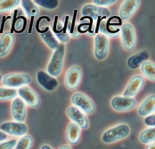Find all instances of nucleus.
<instances>
[{"label": "nucleus", "mask_w": 155, "mask_h": 149, "mask_svg": "<svg viewBox=\"0 0 155 149\" xmlns=\"http://www.w3.org/2000/svg\"><path fill=\"white\" fill-rule=\"evenodd\" d=\"M130 134V127L127 124H119L114 126L102 135V141L104 144H112L127 137Z\"/></svg>", "instance_id": "f257e3e1"}, {"label": "nucleus", "mask_w": 155, "mask_h": 149, "mask_svg": "<svg viewBox=\"0 0 155 149\" xmlns=\"http://www.w3.org/2000/svg\"><path fill=\"white\" fill-rule=\"evenodd\" d=\"M65 56V45L61 43L54 50L51 60L47 65V72L49 75L55 78L61 74L63 68V62Z\"/></svg>", "instance_id": "f03ea898"}, {"label": "nucleus", "mask_w": 155, "mask_h": 149, "mask_svg": "<svg viewBox=\"0 0 155 149\" xmlns=\"http://www.w3.org/2000/svg\"><path fill=\"white\" fill-rule=\"evenodd\" d=\"M31 75L27 73H10L5 75L3 79V84L5 88L8 89H20L24 86L31 84Z\"/></svg>", "instance_id": "7ed1b4c3"}, {"label": "nucleus", "mask_w": 155, "mask_h": 149, "mask_svg": "<svg viewBox=\"0 0 155 149\" xmlns=\"http://www.w3.org/2000/svg\"><path fill=\"white\" fill-rule=\"evenodd\" d=\"M122 45L127 51H132L137 45V35L134 26L131 23H125L120 26Z\"/></svg>", "instance_id": "20e7f679"}, {"label": "nucleus", "mask_w": 155, "mask_h": 149, "mask_svg": "<svg viewBox=\"0 0 155 149\" xmlns=\"http://www.w3.org/2000/svg\"><path fill=\"white\" fill-rule=\"evenodd\" d=\"M71 103L73 106L77 107L84 113H93L95 111V104L93 101L85 94L78 92L75 93L71 97Z\"/></svg>", "instance_id": "39448f33"}, {"label": "nucleus", "mask_w": 155, "mask_h": 149, "mask_svg": "<svg viewBox=\"0 0 155 149\" xmlns=\"http://www.w3.org/2000/svg\"><path fill=\"white\" fill-rule=\"evenodd\" d=\"M110 41L109 38L103 34L97 33L94 37V56L99 61L104 60L108 56Z\"/></svg>", "instance_id": "423d86ee"}, {"label": "nucleus", "mask_w": 155, "mask_h": 149, "mask_svg": "<svg viewBox=\"0 0 155 149\" xmlns=\"http://www.w3.org/2000/svg\"><path fill=\"white\" fill-rule=\"evenodd\" d=\"M0 130L5 134L15 136V137H23L27 135L28 126L24 122L18 121H5L0 125Z\"/></svg>", "instance_id": "0eeeda50"}, {"label": "nucleus", "mask_w": 155, "mask_h": 149, "mask_svg": "<svg viewBox=\"0 0 155 149\" xmlns=\"http://www.w3.org/2000/svg\"><path fill=\"white\" fill-rule=\"evenodd\" d=\"M18 96L25 103L32 108H37L40 104V99L38 94L28 86L21 87L17 90Z\"/></svg>", "instance_id": "6e6552de"}, {"label": "nucleus", "mask_w": 155, "mask_h": 149, "mask_svg": "<svg viewBox=\"0 0 155 149\" xmlns=\"http://www.w3.org/2000/svg\"><path fill=\"white\" fill-rule=\"evenodd\" d=\"M110 105L113 110L116 112H127L135 108L137 105V101L134 97H114L111 101Z\"/></svg>", "instance_id": "1a4fd4ad"}, {"label": "nucleus", "mask_w": 155, "mask_h": 149, "mask_svg": "<svg viewBox=\"0 0 155 149\" xmlns=\"http://www.w3.org/2000/svg\"><path fill=\"white\" fill-rule=\"evenodd\" d=\"M67 115L71 121L81 129V130H87L89 128V120L86 114L81 112L79 109H78L75 106H70L67 109Z\"/></svg>", "instance_id": "9d476101"}, {"label": "nucleus", "mask_w": 155, "mask_h": 149, "mask_svg": "<svg viewBox=\"0 0 155 149\" xmlns=\"http://www.w3.org/2000/svg\"><path fill=\"white\" fill-rule=\"evenodd\" d=\"M81 14L83 17H89L94 20H97L98 18H108L110 15V13L106 7H100L96 6L94 5H85L82 10Z\"/></svg>", "instance_id": "9b49d317"}, {"label": "nucleus", "mask_w": 155, "mask_h": 149, "mask_svg": "<svg viewBox=\"0 0 155 149\" xmlns=\"http://www.w3.org/2000/svg\"><path fill=\"white\" fill-rule=\"evenodd\" d=\"M144 85V79L141 75H135L131 78L130 81L127 85L124 92H123V97H133L137 96L139 91L142 90V88Z\"/></svg>", "instance_id": "f8f14e48"}, {"label": "nucleus", "mask_w": 155, "mask_h": 149, "mask_svg": "<svg viewBox=\"0 0 155 149\" xmlns=\"http://www.w3.org/2000/svg\"><path fill=\"white\" fill-rule=\"evenodd\" d=\"M37 80H38V84L47 91H54L59 86L58 80L44 71L38 72Z\"/></svg>", "instance_id": "ddd939ff"}, {"label": "nucleus", "mask_w": 155, "mask_h": 149, "mask_svg": "<svg viewBox=\"0 0 155 149\" xmlns=\"http://www.w3.org/2000/svg\"><path fill=\"white\" fill-rule=\"evenodd\" d=\"M82 71L78 66H72L67 72L65 77V85L70 90H76L81 80Z\"/></svg>", "instance_id": "4468645a"}, {"label": "nucleus", "mask_w": 155, "mask_h": 149, "mask_svg": "<svg viewBox=\"0 0 155 149\" xmlns=\"http://www.w3.org/2000/svg\"><path fill=\"white\" fill-rule=\"evenodd\" d=\"M139 0H127L122 4L120 10V18L121 21H127L137 12L140 5Z\"/></svg>", "instance_id": "2eb2a0df"}, {"label": "nucleus", "mask_w": 155, "mask_h": 149, "mask_svg": "<svg viewBox=\"0 0 155 149\" xmlns=\"http://www.w3.org/2000/svg\"><path fill=\"white\" fill-rule=\"evenodd\" d=\"M26 104L20 98L16 97L12 103V115L15 121L24 122L26 120Z\"/></svg>", "instance_id": "dca6fc26"}, {"label": "nucleus", "mask_w": 155, "mask_h": 149, "mask_svg": "<svg viewBox=\"0 0 155 149\" xmlns=\"http://www.w3.org/2000/svg\"><path fill=\"white\" fill-rule=\"evenodd\" d=\"M155 111V96L150 95L148 96L138 107V114L140 116L146 117L151 114H154Z\"/></svg>", "instance_id": "f3484780"}, {"label": "nucleus", "mask_w": 155, "mask_h": 149, "mask_svg": "<svg viewBox=\"0 0 155 149\" xmlns=\"http://www.w3.org/2000/svg\"><path fill=\"white\" fill-rule=\"evenodd\" d=\"M15 41V37L11 32H5L0 38V57H4L9 54Z\"/></svg>", "instance_id": "a211bd4d"}, {"label": "nucleus", "mask_w": 155, "mask_h": 149, "mask_svg": "<svg viewBox=\"0 0 155 149\" xmlns=\"http://www.w3.org/2000/svg\"><path fill=\"white\" fill-rule=\"evenodd\" d=\"M81 129L77 124L71 122L68 125L66 130V139L70 145H77L80 140Z\"/></svg>", "instance_id": "6ab92c4d"}, {"label": "nucleus", "mask_w": 155, "mask_h": 149, "mask_svg": "<svg viewBox=\"0 0 155 149\" xmlns=\"http://www.w3.org/2000/svg\"><path fill=\"white\" fill-rule=\"evenodd\" d=\"M149 59V54L146 51H141L139 53L130 56L127 59V65L130 69H137Z\"/></svg>", "instance_id": "aec40b11"}, {"label": "nucleus", "mask_w": 155, "mask_h": 149, "mask_svg": "<svg viewBox=\"0 0 155 149\" xmlns=\"http://www.w3.org/2000/svg\"><path fill=\"white\" fill-rule=\"evenodd\" d=\"M18 10H16L15 12V19L13 21V26H12V32L15 31L16 33H21L23 32L26 27H27V19L25 16L21 15V16H18L16 18ZM11 32V33H12Z\"/></svg>", "instance_id": "412c9836"}, {"label": "nucleus", "mask_w": 155, "mask_h": 149, "mask_svg": "<svg viewBox=\"0 0 155 149\" xmlns=\"http://www.w3.org/2000/svg\"><path fill=\"white\" fill-rule=\"evenodd\" d=\"M140 142L143 145L153 144L155 141V129L148 128L143 130L139 135Z\"/></svg>", "instance_id": "4be33fe9"}, {"label": "nucleus", "mask_w": 155, "mask_h": 149, "mask_svg": "<svg viewBox=\"0 0 155 149\" xmlns=\"http://www.w3.org/2000/svg\"><path fill=\"white\" fill-rule=\"evenodd\" d=\"M141 71L143 75L150 80L154 81L155 80V65L153 62L146 61L141 66Z\"/></svg>", "instance_id": "5701e85b"}, {"label": "nucleus", "mask_w": 155, "mask_h": 149, "mask_svg": "<svg viewBox=\"0 0 155 149\" xmlns=\"http://www.w3.org/2000/svg\"><path fill=\"white\" fill-rule=\"evenodd\" d=\"M40 35H41L42 39L44 40V42L47 44L49 48H51L53 50H55L60 45L59 41L56 39V38L52 33V30H50V29L47 30V32H45L43 34H40Z\"/></svg>", "instance_id": "b1692460"}, {"label": "nucleus", "mask_w": 155, "mask_h": 149, "mask_svg": "<svg viewBox=\"0 0 155 149\" xmlns=\"http://www.w3.org/2000/svg\"><path fill=\"white\" fill-rule=\"evenodd\" d=\"M21 4L22 5V8L25 11L26 15L28 16L34 18L35 16L38 15V8L33 1L23 0V1H21Z\"/></svg>", "instance_id": "393cba45"}, {"label": "nucleus", "mask_w": 155, "mask_h": 149, "mask_svg": "<svg viewBox=\"0 0 155 149\" xmlns=\"http://www.w3.org/2000/svg\"><path fill=\"white\" fill-rule=\"evenodd\" d=\"M21 4L20 0H2L0 1V14L15 9Z\"/></svg>", "instance_id": "a878e982"}, {"label": "nucleus", "mask_w": 155, "mask_h": 149, "mask_svg": "<svg viewBox=\"0 0 155 149\" xmlns=\"http://www.w3.org/2000/svg\"><path fill=\"white\" fill-rule=\"evenodd\" d=\"M18 92L15 89L0 88V101H9L14 100L17 97Z\"/></svg>", "instance_id": "bb28decb"}, {"label": "nucleus", "mask_w": 155, "mask_h": 149, "mask_svg": "<svg viewBox=\"0 0 155 149\" xmlns=\"http://www.w3.org/2000/svg\"><path fill=\"white\" fill-rule=\"evenodd\" d=\"M34 140L31 135H25L17 141L15 149H31Z\"/></svg>", "instance_id": "cd10ccee"}, {"label": "nucleus", "mask_w": 155, "mask_h": 149, "mask_svg": "<svg viewBox=\"0 0 155 149\" xmlns=\"http://www.w3.org/2000/svg\"><path fill=\"white\" fill-rule=\"evenodd\" d=\"M33 2L36 5H40L48 10H54L59 5V1L57 0H36Z\"/></svg>", "instance_id": "c85d7f7f"}, {"label": "nucleus", "mask_w": 155, "mask_h": 149, "mask_svg": "<svg viewBox=\"0 0 155 149\" xmlns=\"http://www.w3.org/2000/svg\"><path fill=\"white\" fill-rule=\"evenodd\" d=\"M16 139H10V140H5L2 143H0V149H15L16 146Z\"/></svg>", "instance_id": "c756f323"}, {"label": "nucleus", "mask_w": 155, "mask_h": 149, "mask_svg": "<svg viewBox=\"0 0 155 149\" xmlns=\"http://www.w3.org/2000/svg\"><path fill=\"white\" fill-rule=\"evenodd\" d=\"M116 1L115 0H94V4L96 6H100V7H104V6H108L112 4H114Z\"/></svg>", "instance_id": "7c9ffc66"}, {"label": "nucleus", "mask_w": 155, "mask_h": 149, "mask_svg": "<svg viewBox=\"0 0 155 149\" xmlns=\"http://www.w3.org/2000/svg\"><path fill=\"white\" fill-rule=\"evenodd\" d=\"M144 124L149 128H154L155 126V115L151 114L144 117Z\"/></svg>", "instance_id": "2f4dec72"}, {"label": "nucleus", "mask_w": 155, "mask_h": 149, "mask_svg": "<svg viewBox=\"0 0 155 149\" xmlns=\"http://www.w3.org/2000/svg\"><path fill=\"white\" fill-rule=\"evenodd\" d=\"M56 37L58 38V39L63 43L65 42H68L69 39H70V36L67 34V33H59V34H56Z\"/></svg>", "instance_id": "473e14b6"}, {"label": "nucleus", "mask_w": 155, "mask_h": 149, "mask_svg": "<svg viewBox=\"0 0 155 149\" xmlns=\"http://www.w3.org/2000/svg\"><path fill=\"white\" fill-rule=\"evenodd\" d=\"M78 10H75L74 11V15H73V20H72V22H71V30H70V32L71 35L74 36V33H75V30H74V28H75V21H76V16H77Z\"/></svg>", "instance_id": "72a5a7b5"}, {"label": "nucleus", "mask_w": 155, "mask_h": 149, "mask_svg": "<svg viewBox=\"0 0 155 149\" xmlns=\"http://www.w3.org/2000/svg\"><path fill=\"white\" fill-rule=\"evenodd\" d=\"M7 137H8L7 134H5V132H3L2 130H0V143H2V142L5 141V140L7 139Z\"/></svg>", "instance_id": "f704fd0d"}, {"label": "nucleus", "mask_w": 155, "mask_h": 149, "mask_svg": "<svg viewBox=\"0 0 155 149\" xmlns=\"http://www.w3.org/2000/svg\"><path fill=\"white\" fill-rule=\"evenodd\" d=\"M40 149H53V148H52V147H50L49 145H47V144H44V145H42V146H41Z\"/></svg>", "instance_id": "c9c22d12"}, {"label": "nucleus", "mask_w": 155, "mask_h": 149, "mask_svg": "<svg viewBox=\"0 0 155 149\" xmlns=\"http://www.w3.org/2000/svg\"><path fill=\"white\" fill-rule=\"evenodd\" d=\"M146 149H155V145H154V143H153V144H149V145H147V147H146Z\"/></svg>", "instance_id": "e433bc0d"}, {"label": "nucleus", "mask_w": 155, "mask_h": 149, "mask_svg": "<svg viewBox=\"0 0 155 149\" xmlns=\"http://www.w3.org/2000/svg\"><path fill=\"white\" fill-rule=\"evenodd\" d=\"M59 149H71V147L69 145H62L59 147Z\"/></svg>", "instance_id": "4c0bfd02"}, {"label": "nucleus", "mask_w": 155, "mask_h": 149, "mask_svg": "<svg viewBox=\"0 0 155 149\" xmlns=\"http://www.w3.org/2000/svg\"><path fill=\"white\" fill-rule=\"evenodd\" d=\"M0 81H2V74L0 73Z\"/></svg>", "instance_id": "58836bf2"}]
</instances>
